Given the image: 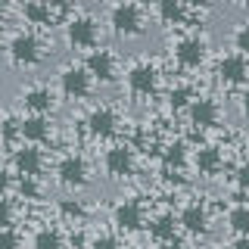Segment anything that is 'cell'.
I'll return each instance as SVG.
<instances>
[{"instance_id":"1","label":"cell","mask_w":249,"mask_h":249,"mask_svg":"<svg viewBox=\"0 0 249 249\" xmlns=\"http://www.w3.org/2000/svg\"><path fill=\"white\" fill-rule=\"evenodd\" d=\"M109 25H112L115 35L134 37L146 25V13H143L140 3H115L112 10H109Z\"/></svg>"},{"instance_id":"2","label":"cell","mask_w":249,"mask_h":249,"mask_svg":"<svg viewBox=\"0 0 249 249\" xmlns=\"http://www.w3.org/2000/svg\"><path fill=\"white\" fill-rule=\"evenodd\" d=\"M56 178H59V184L62 187H84L90 181V165H88V159H84L81 153H66L62 159L56 162Z\"/></svg>"},{"instance_id":"3","label":"cell","mask_w":249,"mask_h":249,"mask_svg":"<svg viewBox=\"0 0 249 249\" xmlns=\"http://www.w3.org/2000/svg\"><path fill=\"white\" fill-rule=\"evenodd\" d=\"M124 81H128L131 93H137V97H150V93L159 88V69H156L150 59H137V62H131Z\"/></svg>"},{"instance_id":"4","label":"cell","mask_w":249,"mask_h":249,"mask_svg":"<svg viewBox=\"0 0 249 249\" xmlns=\"http://www.w3.org/2000/svg\"><path fill=\"white\" fill-rule=\"evenodd\" d=\"M41 50H44V44L35 31H16L10 37V59L16 66H35L41 59Z\"/></svg>"},{"instance_id":"5","label":"cell","mask_w":249,"mask_h":249,"mask_svg":"<svg viewBox=\"0 0 249 249\" xmlns=\"http://www.w3.org/2000/svg\"><path fill=\"white\" fill-rule=\"evenodd\" d=\"M84 72L90 75V81L97 78V81H115V75H119V62H115L112 56V50H106V47H93V50L88 53V59H84Z\"/></svg>"},{"instance_id":"6","label":"cell","mask_w":249,"mask_h":249,"mask_svg":"<svg viewBox=\"0 0 249 249\" xmlns=\"http://www.w3.org/2000/svg\"><path fill=\"white\" fill-rule=\"evenodd\" d=\"M97 35H100V25L88 13H78L66 22V41L72 47H93L97 44Z\"/></svg>"},{"instance_id":"7","label":"cell","mask_w":249,"mask_h":249,"mask_svg":"<svg viewBox=\"0 0 249 249\" xmlns=\"http://www.w3.org/2000/svg\"><path fill=\"white\" fill-rule=\"evenodd\" d=\"M175 59L184 69H199L206 62V37L202 35H184L175 41Z\"/></svg>"},{"instance_id":"8","label":"cell","mask_w":249,"mask_h":249,"mask_svg":"<svg viewBox=\"0 0 249 249\" xmlns=\"http://www.w3.org/2000/svg\"><path fill=\"white\" fill-rule=\"evenodd\" d=\"M178 224H181L187 233H193V237H202V233H209L212 215H209L206 202L193 199V202H187V206L181 209V215H178Z\"/></svg>"},{"instance_id":"9","label":"cell","mask_w":249,"mask_h":249,"mask_svg":"<svg viewBox=\"0 0 249 249\" xmlns=\"http://www.w3.org/2000/svg\"><path fill=\"white\" fill-rule=\"evenodd\" d=\"M187 115H190L193 128H215L218 119H221V106H218L215 97H193L190 106H187Z\"/></svg>"},{"instance_id":"10","label":"cell","mask_w":249,"mask_h":249,"mask_svg":"<svg viewBox=\"0 0 249 249\" xmlns=\"http://www.w3.org/2000/svg\"><path fill=\"white\" fill-rule=\"evenodd\" d=\"M13 168L19 171L22 178H37L44 171V153L41 146H31V143H22L13 150Z\"/></svg>"},{"instance_id":"11","label":"cell","mask_w":249,"mask_h":249,"mask_svg":"<svg viewBox=\"0 0 249 249\" xmlns=\"http://www.w3.org/2000/svg\"><path fill=\"white\" fill-rule=\"evenodd\" d=\"M112 224L119 231H137L140 224H143V202L140 199H119L115 202V209H112Z\"/></svg>"},{"instance_id":"12","label":"cell","mask_w":249,"mask_h":249,"mask_svg":"<svg viewBox=\"0 0 249 249\" xmlns=\"http://www.w3.org/2000/svg\"><path fill=\"white\" fill-rule=\"evenodd\" d=\"M88 131L93 137H112L119 131V112L112 106H93L88 112Z\"/></svg>"},{"instance_id":"13","label":"cell","mask_w":249,"mask_h":249,"mask_svg":"<svg viewBox=\"0 0 249 249\" xmlns=\"http://www.w3.org/2000/svg\"><path fill=\"white\" fill-rule=\"evenodd\" d=\"M103 165L112 178H128L131 171H134V150H131L128 143H115L109 146L106 156H103Z\"/></svg>"},{"instance_id":"14","label":"cell","mask_w":249,"mask_h":249,"mask_svg":"<svg viewBox=\"0 0 249 249\" xmlns=\"http://www.w3.org/2000/svg\"><path fill=\"white\" fill-rule=\"evenodd\" d=\"M59 88H62L66 97L81 100V97H88V93H90V75L84 72L81 66H66L59 72Z\"/></svg>"},{"instance_id":"15","label":"cell","mask_w":249,"mask_h":249,"mask_svg":"<svg viewBox=\"0 0 249 249\" xmlns=\"http://www.w3.org/2000/svg\"><path fill=\"white\" fill-rule=\"evenodd\" d=\"M22 103H25L28 115H47L56 106V97H53V90L47 88V84H31V88H25V93H22Z\"/></svg>"},{"instance_id":"16","label":"cell","mask_w":249,"mask_h":249,"mask_svg":"<svg viewBox=\"0 0 249 249\" xmlns=\"http://www.w3.org/2000/svg\"><path fill=\"white\" fill-rule=\"evenodd\" d=\"M246 56H240V53H224L221 59H218V78H221L224 84H243L246 81Z\"/></svg>"},{"instance_id":"17","label":"cell","mask_w":249,"mask_h":249,"mask_svg":"<svg viewBox=\"0 0 249 249\" xmlns=\"http://www.w3.org/2000/svg\"><path fill=\"white\" fill-rule=\"evenodd\" d=\"M50 131H53V122L47 119V115H25V119H19V137H25L31 146H37L41 140H47Z\"/></svg>"},{"instance_id":"18","label":"cell","mask_w":249,"mask_h":249,"mask_svg":"<svg viewBox=\"0 0 249 249\" xmlns=\"http://www.w3.org/2000/svg\"><path fill=\"white\" fill-rule=\"evenodd\" d=\"M193 165H196L199 175H218V171H221V165H224V156H221V150H218V146L206 143V146H199V150L193 153Z\"/></svg>"},{"instance_id":"19","label":"cell","mask_w":249,"mask_h":249,"mask_svg":"<svg viewBox=\"0 0 249 249\" xmlns=\"http://www.w3.org/2000/svg\"><path fill=\"white\" fill-rule=\"evenodd\" d=\"M175 231H178V218L171 215V212H159L150 221V237L159 240V243H171V240H178Z\"/></svg>"},{"instance_id":"20","label":"cell","mask_w":249,"mask_h":249,"mask_svg":"<svg viewBox=\"0 0 249 249\" xmlns=\"http://www.w3.org/2000/svg\"><path fill=\"white\" fill-rule=\"evenodd\" d=\"M22 16L31 22V25H50L53 16H56V10H53L50 3H41V0H31V3L22 6Z\"/></svg>"},{"instance_id":"21","label":"cell","mask_w":249,"mask_h":249,"mask_svg":"<svg viewBox=\"0 0 249 249\" xmlns=\"http://www.w3.org/2000/svg\"><path fill=\"white\" fill-rule=\"evenodd\" d=\"M162 162H165V171H181L187 162V143L184 140H171V143L162 150Z\"/></svg>"},{"instance_id":"22","label":"cell","mask_w":249,"mask_h":249,"mask_svg":"<svg viewBox=\"0 0 249 249\" xmlns=\"http://www.w3.org/2000/svg\"><path fill=\"white\" fill-rule=\"evenodd\" d=\"M156 13H159L168 25H181V22L187 19V6L181 3V0H159Z\"/></svg>"},{"instance_id":"23","label":"cell","mask_w":249,"mask_h":249,"mask_svg":"<svg viewBox=\"0 0 249 249\" xmlns=\"http://www.w3.org/2000/svg\"><path fill=\"white\" fill-rule=\"evenodd\" d=\"M228 224L237 237H249V206L246 202H237V206L228 212Z\"/></svg>"},{"instance_id":"24","label":"cell","mask_w":249,"mask_h":249,"mask_svg":"<svg viewBox=\"0 0 249 249\" xmlns=\"http://www.w3.org/2000/svg\"><path fill=\"white\" fill-rule=\"evenodd\" d=\"M35 249H66V240L56 228H41L35 233Z\"/></svg>"},{"instance_id":"25","label":"cell","mask_w":249,"mask_h":249,"mask_svg":"<svg viewBox=\"0 0 249 249\" xmlns=\"http://www.w3.org/2000/svg\"><path fill=\"white\" fill-rule=\"evenodd\" d=\"M193 97H196V93H193V88L181 81V84H175V88L168 90V106H171V109H187Z\"/></svg>"},{"instance_id":"26","label":"cell","mask_w":249,"mask_h":249,"mask_svg":"<svg viewBox=\"0 0 249 249\" xmlns=\"http://www.w3.org/2000/svg\"><path fill=\"white\" fill-rule=\"evenodd\" d=\"M233 53H240V56L249 53V22H240L233 28Z\"/></svg>"},{"instance_id":"27","label":"cell","mask_w":249,"mask_h":249,"mask_svg":"<svg viewBox=\"0 0 249 249\" xmlns=\"http://www.w3.org/2000/svg\"><path fill=\"white\" fill-rule=\"evenodd\" d=\"M90 249H122V240L115 233H97L90 240Z\"/></svg>"},{"instance_id":"28","label":"cell","mask_w":249,"mask_h":249,"mask_svg":"<svg viewBox=\"0 0 249 249\" xmlns=\"http://www.w3.org/2000/svg\"><path fill=\"white\" fill-rule=\"evenodd\" d=\"M16 187H19V193H22L25 199H37V196H41L37 178H19V184H16Z\"/></svg>"},{"instance_id":"29","label":"cell","mask_w":249,"mask_h":249,"mask_svg":"<svg viewBox=\"0 0 249 249\" xmlns=\"http://www.w3.org/2000/svg\"><path fill=\"white\" fill-rule=\"evenodd\" d=\"M59 212L66 215V218H75V221H78V218H84V206L78 199H62L59 202Z\"/></svg>"},{"instance_id":"30","label":"cell","mask_w":249,"mask_h":249,"mask_svg":"<svg viewBox=\"0 0 249 249\" xmlns=\"http://www.w3.org/2000/svg\"><path fill=\"white\" fill-rule=\"evenodd\" d=\"M22 246V237L16 233L13 228H0V249H19Z\"/></svg>"},{"instance_id":"31","label":"cell","mask_w":249,"mask_h":249,"mask_svg":"<svg viewBox=\"0 0 249 249\" xmlns=\"http://www.w3.org/2000/svg\"><path fill=\"white\" fill-rule=\"evenodd\" d=\"M0 134H3L6 140H16L19 137V119H3L0 122Z\"/></svg>"},{"instance_id":"32","label":"cell","mask_w":249,"mask_h":249,"mask_svg":"<svg viewBox=\"0 0 249 249\" xmlns=\"http://www.w3.org/2000/svg\"><path fill=\"white\" fill-rule=\"evenodd\" d=\"M13 224V206L6 196H0V228H10Z\"/></svg>"},{"instance_id":"33","label":"cell","mask_w":249,"mask_h":249,"mask_svg":"<svg viewBox=\"0 0 249 249\" xmlns=\"http://www.w3.org/2000/svg\"><path fill=\"white\" fill-rule=\"evenodd\" d=\"M13 187V178H10V171L6 168H0V196H6V190Z\"/></svg>"},{"instance_id":"34","label":"cell","mask_w":249,"mask_h":249,"mask_svg":"<svg viewBox=\"0 0 249 249\" xmlns=\"http://www.w3.org/2000/svg\"><path fill=\"white\" fill-rule=\"evenodd\" d=\"M237 184H240V190H243V187L249 184V168H246V165H240V168H237Z\"/></svg>"},{"instance_id":"35","label":"cell","mask_w":249,"mask_h":249,"mask_svg":"<svg viewBox=\"0 0 249 249\" xmlns=\"http://www.w3.org/2000/svg\"><path fill=\"white\" fill-rule=\"evenodd\" d=\"M228 249H249V237H237Z\"/></svg>"},{"instance_id":"36","label":"cell","mask_w":249,"mask_h":249,"mask_svg":"<svg viewBox=\"0 0 249 249\" xmlns=\"http://www.w3.org/2000/svg\"><path fill=\"white\" fill-rule=\"evenodd\" d=\"M6 13V3H3V0H0V16H3Z\"/></svg>"},{"instance_id":"37","label":"cell","mask_w":249,"mask_h":249,"mask_svg":"<svg viewBox=\"0 0 249 249\" xmlns=\"http://www.w3.org/2000/svg\"><path fill=\"white\" fill-rule=\"evenodd\" d=\"M0 44H3V25H0Z\"/></svg>"},{"instance_id":"38","label":"cell","mask_w":249,"mask_h":249,"mask_svg":"<svg viewBox=\"0 0 249 249\" xmlns=\"http://www.w3.org/2000/svg\"><path fill=\"white\" fill-rule=\"evenodd\" d=\"M218 249H228V246H218Z\"/></svg>"},{"instance_id":"39","label":"cell","mask_w":249,"mask_h":249,"mask_svg":"<svg viewBox=\"0 0 249 249\" xmlns=\"http://www.w3.org/2000/svg\"><path fill=\"white\" fill-rule=\"evenodd\" d=\"M0 122H3V115H0Z\"/></svg>"}]
</instances>
